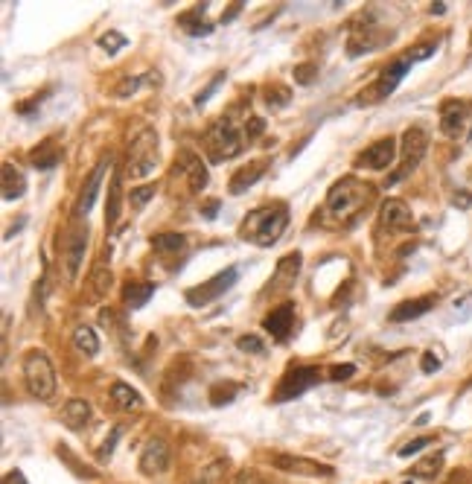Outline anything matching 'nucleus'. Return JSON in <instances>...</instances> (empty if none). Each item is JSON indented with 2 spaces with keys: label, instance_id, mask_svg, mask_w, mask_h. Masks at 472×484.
<instances>
[{
  "label": "nucleus",
  "instance_id": "obj_1",
  "mask_svg": "<svg viewBox=\"0 0 472 484\" xmlns=\"http://www.w3.org/2000/svg\"><path fill=\"white\" fill-rule=\"evenodd\" d=\"M286 225H289V210H286V204L257 207L242 222V237L257 245H275L283 237Z\"/></svg>",
  "mask_w": 472,
  "mask_h": 484
},
{
  "label": "nucleus",
  "instance_id": "obj_2",
  "mask_svg": "<svg viewBox=\"0 0 472 484\" xmlns=\"http://www.w3.org/2000/svg\"><path fill=\"white\" fill-rule=\"evenodd\" d=\"M374 198V187L365 181H358L353 176L341 178L339 184H332L327 193V207L335 216H353L362 207H367V202Z\"/></svg>",
  "mask_w": 472,
  "mask_h": 484
},
{
  "label": "nucleus",
  "instance_id": "obj_3",
  "mask_svg": "<svg viewBox=\"0 0 472 484\" xmlns=\"http://www.w3.org/2000/svg\"><path fill=\"white\" fill-rule=\"evenodd\" d=\"M23 382L35 400H53L56 394V370L44 350H30L23 356Z\"/></svg>",
  "mask_w": 472,
  "mask_h": 484
},
{
  "label": "nucleus",
  "instance_id": "obj_4",
  "mask_svg": "<svg viewBox=\"0 0 472 484\" xmlns=\"http://www.w3.org/2000/svg\"><path fill=\"white\" fill-rule=\"evenodd\" d=\"M155 167H158V134H155V129H143L138 138H134L131 149H129L126 176L134 178V181H140Z\"/></svg>",
  "mask_w": 472,
  "mask_h": 484
},
{
  "label": "nucleus",
  "instance_id": "obj_5",
  "mask_svg": "<svg viewBox=\"0 0 472 484\" xmlns=\"http://www.w3.org/2000/svg\"><path fill=\"white\" fill-rule=\"evenodd\" d=\"M88 237H91V231L85 219H76L70 225V231L65 233V242H61V269H65V277L70 283L79 277L85 251H88Z\"/></svg>",
  "mask_w": 472,
  "mask_h": 484
},
{
  "label": "nucleus",
  "instance_id": "obj_6",
  "mask_svg": "<svg viewBox=\"0 0 472 484\" xmlns=\"http://www.w3.org/2000/svg\"><path fill=\"white\" fill-rule=\"evenodd\" d=\"M204 143H207V152H210V160L213 164H222V160H230L242 152V138L236 126L230 120H216L213 126L207 129L204 134Z\"/></svg>",
  "mask_w": 472,
  "mask_h": 484
},
{
  "label": "nucleus",
  "instance_id": "obj_7",
  "mask_svg": "<svg viewBox=\"0 0 472 484\" xmlns=\"http://www.w3.org/2000/svg\"><path fill=\"white\" fill-rule=\"evenodd\" d=\"M426 149H429V134H426V129L411 126V129L403 134V164H400V169H396L394 176L388 178V184H396V181H403L405 176H411V172L420 167V160L426 158Z\"/></svg>",
  "mask_w": 472,
  "mask_h": 484
},
{
  "label": "nucleus",
  "instance_id": "obj_8",
  "mask_svg": "<svg viewBox=\"0 0 472 484\" xmlns=\"http://www.w3.org/2000/svg\"><path fill=\"white\" fill-rule=\"evenodd\" d=\"M318 382H321V368H312V365L294 368L280 379V386L275 391V403H289V400H294V397L306 394L309 388H315Z\"/></svg>",
  "mask_w": 472,
  "mask_h": 484
},
{
  "label": "nucleus",
  "instance_id": "obj_9",
  "mask_svg": "<svg viewBox=\"0 0 472 484\" xmlns=\"http://www.w3.org/2000/svg\"><path fill=\"white\" fill-rule=\"evenodd\" d=\"M414 61L408 59V56H403V59H396V61H391L388 67L382 70V76H379V82L374 85V88H367L362 96V103H379V99H385V96H391L394 91H396V85L403 82V76L408 73V67H411Z\"/></svg>",
  "mask_w": 472,
  "mask_h": 484
},
{
  "label": "nucleus",
  "instance_id": "obj_10",
  "mask_svg": "<svg viewBox=\"0 0 472 484\" xmlns=\"http://www.w3.org/2000/svg\"><path fill=\"white\" fill-rule=\"evenodd\" d=\"M236 277H239V271H236V269L219 271L216 277H210L207 283H202V286H193V289L187 292V304H190V306H207V304H213L216 297H222V295H225V292L233 286Z\"/></svg>",
  "mask_w": 472,
  "mask_h": 484
},
{
  "label": "nucleus",
  "instance_id": "obj_11",
  "mask_svg": "<svg viewBox=\"0 0 472 484\" xmlns=\"http://www.w3.org/2000/svg\"><path fill=\"white\" fill-rule=\"evenodd\" d=\"M271 467H277L280 473L309 476V478H327V476H332V467H330V464H321V461H312V458H301V455H286V452L271 455Z\"/></svg>",
  "mask_w": 472,
  "mask_h": 484
},
{
  "label": "nucleus",
  "instance_id": "obj_12",
  "mask_svg": "<svg viewBox=\"0 0 472 484\" xmlns=\"http://www.w3.org/2000/svg\"><path fill=\"white\" fill-rule=\"evenodd\" d=\"M108 164H111V158H103V160H99V164L91 169L88 181L82 184V193H79V198H76V204H73V216H76V219H85V216L91 213V207H94V202H96L99 184H103V176H105Z\"/></svg>",
  "mask_w": 472,
  "mask_h": 484
},
{
  "label": "nucleus",
  "instance_id": "obj_13",
  "mask_svg": "<svg viewBox=\"0 0 472 484\" xmlns=\"http://www.w3.org/2000/svg\"><path fill=\"white\" fill-rule=\"evenodd\" d=\"M181 169V176L187 178V187L190 193H202L207 187V167L202 164V158L190 149H181L178 158H175V172Z\"/></svg>",
  "mask_w": 472,
  "mask_h": 484
},
{
  "label": "nucleus",
  "instance_id": "obj_14",
  "mask_svg": "<svg viewBox=\"0 0 472 484\" xmlns=\"http://www.w3.org/2000/svg\"><path fill=\"white\" fill-rule=\"evenodd\" d=\"M167 467H169V446H167V441L152 438L146 443V450L140 452V473L160 476V473H167Z\"/></svg>",
  "mask_w": 472,
  "mask_h": 484
},
{
  "label": "nucleus",
  "instance_id": "obj_15",
  "mask_svg": "<svg viewBox=\"0 0 472 484\" xmlns=\"http://www.w3.org/2000/svg\"><path fill=\"white\" fill-rule=\"evenodd\" d=\"M301 254L297 251H292V254H286L280 263H277V269H275V275H271V280H268V289H275V292H283V289H289V286H294V280H297V275H301Z\"/></svg>",
  "mask_w": 472,
  "mask_h": 484
},
{
  "label": "nucleus",
  "instance_id": "obj_16",
  "mask_svg": "<svg viewBox=\"0 0 472 484\" xmlns=\"http://www.w3.org/2000/svg\"><path fill=\"white\" fill-rule=\"evenodd\" d=\"M382 228H388V231H408L414 225V219H411V210H408L405 202H400V198H388V202L382 204Z\"/></svg>",
  "mask_w": 472,
  "mask_h": 484
},
{
  "label": "nucleus",
  "instance_id": "obj_17",
  "mask_svg": "<svg viewBox=\"0 0 472 484\" xmlns=\"http://www.w3.org/2000/svg\"><path fill=\"white\" fill-rule=\"evenodd\" d=\"M394 158H396V140L394 138H382V140H376L374 146H370L362 158H358V164L367 167V169H388Z\"/></svg>",
  "mask_w": 472,
  "mask_h": 484
},
{
  "label": "nucleus",
  "instance_id": "obj_18",
  "mask_svg": "<svg viewBox=\"0 0 472 484\" xmlns=\"http://www.w3.org/2000/svg\"><path fill=\"white\" fill-rule=\"evenodd\" d=\"M292 321H294V306H292V304H283V306H277V309H271V313L263 318V327H266L277 341H283V339L292 333Z\"/></svg>",
  "mask_w": 472,
  "mask_h": 484
},
{
  "label": "nucleus",
  "instance_id": "obj_19",
  "mask_svg": "<svg viewBox=\"0 0 472 484\" xmlns=\"http://www.w3.org/2000/svg\"><path fill=\"white\" fill-rule=\"evenodd\" d=\"M466 114H469V105L466 103L449 99V103H443V108H440V129L449 134V138H455V134H461Z\"/></svg>",
  "mask_w": 472,
  "mask_h": 484
},
{
  "label": "nucleus",
  "instance_id": "obj_20",
  "mask_svg": "<svg viewBox=\"0 0 472 484\" xmlns=\"http://www.w3.org/2000/svg\"><path fill=\"white\" fill-rule=\"evenodd\" d=\"M434 304H438V297H434V295L414 297V301H403L400 306H394L391 321H394V324H403V321H414V318H420V315H426Z\"/></svg>",
  "mask_w": 472,
  "mask_h": 484
},
{
  "label": "nucleus",
  "instance_id": "obj_21",
  "mask_svg": "<svg viewBox=\"0 0 472 484\" xmlns=\"http://www.w3.org/2000/svg\"><path fill=\"white\" fill-rule=\"evenodd\" d=\"M266 160H251V164L248 167H242V169H236V176L230 178V193L233 196H242L248 187H251V184H257L259 178H263V172H266Z\"/></svg>",
  "mask_w": 472,
  "mask_h": 484
},
{
  "label": "nucleus",
  "instance_id": "obj_22",
  "mask_svg": "<svg viewBox=\"0 0 472 484\" xmlns=\"http://www.w3.org/2000/svg\"><path fill=\"white\" fill-rule=\"evenodd\" d=\"M61 420H65V426L73 429V432L85 429V426H88V420H91V403L88 400L65 403V408H61Z\"/></svg>",
  "mask_w": 472,
  "mask_h": 484
},
{
  "label": "nucleus",
  "instance_id": "obj_23",
  "mask_svg": "<svg viewBox=\"0 0 472 484\" xmlns=\"http://www.w3.org/2000/svg\"><path fill=\"white\" fill-rule=\"evenodd\" d=\"M0 184H3V198H6V202H12V198H21L23 193H27V176H23L18 167H12V164H3Z\"/></svg>",
  "mask_w": 472,
  "mask_h": 484
},
{
  "label": "nucleus",
  "instance_id": "obj_24",
  "mask_svg": "<svg viewBox=\"0 0 472 484\" xmlns=\"http://www.w3.org/2000/svg\"><path fill=\"white\" fill-rule=\"evenodd\" d=\"M120 204H122V172H114L108 190V204H105V228L114 231L120 222Z\"/></svg>",
  "mask_w": 472,
  "mask_h": 484
},
{
  "label": "nucleus",
  "instance_id": "obj_25",
  "mask_svg": "<svg viewBox=\"0 0 472 484\" xmlns=\"http://www.w3.org/2000/svg\"><path fill=\"white\" fill-rule=\"evenodd\" d=\"M111 400H114L117 408H122V412H140L143 408V397L131 386H126V382H114V386H111Z\"/></svg>",
  "mask_w": 472,
  "mask_h": 484
},
{
  "label": "nucleus",
  "instance_id": "obj_26",
  "mask_svg": "<svg viewBox=\"0 0 472 484\" xmlns=\"http://www.w3.org/2000/svg\"><path fill=\"white\" fill-rule=\"evenodd\" d=\"M207 12V3H198L195 9H190V12H184V15L178 18V23L184 30H187L190 35H210L213 32V23H207V21H202V15Z\"/></svg>",
  "mask_w": 472,
  "mask_h": 484
},
{
  "label": "nucleus",
  "instance_id": "obj_27",
  "mask_svg": "<svg viewBox=\"0 0 472 484\" xmlns=\"http://www.w3.org/2000/svg\"><path fill=\"white\" fill-rule=\"evenodd\" d=\"M30 160H32L35 169H53L61 160V152H58V146L53 140H44L30 152Z\"/></svg>",
  "mask_w": 472,
  "mask_h": 484
},
{
  "label": "nucleus",
  "instance_id": "obj_28",
  "mask_svg": "<svg viewBox=\"0 0 472 484\" xmlns=\"http://www.w3.org/2000/svg\"><path fill=\"white\" fill-rule=\"evenodd\" d=\"M152 295H155V283H129L122 289V304H126V309H140L149 304Z\"/></svg>",
  "mask_w": 472,
  "mask_h": 484
},
{
  "label": "nucleus",
  "instance_id": "obj_29",
  "mask_svg": "<svg viewBox=\"0 0 472 484\" xmlns=\"http://www.w3.org/2000/svg\"><path fill=\"white\" fill-rule=\"evenodd\" d=\"M152 248H155V254H160V257L184 254V251H187V237H181V233H158V237H152Z\"/></svg>",
  "mask_w": 472,
  "mask_h": 484
},
{
  "label": "nucleus",
  "instance_id": "obj_30",
  "mask_svg": "<svg viewBox=\"0 0 472 484\" xmlns=\"http://www.w3.org/2000/svg\"><path fill=\"white\" fill-rule=\"evenodd\" d=\"M73 347H76L79 353H85V356H96L99 353L96 333L91 327H76V333H73Z\"/></svg>",
  "mask_w": 472,
  "mask_h": 484
},
{
  "label": "nucleus",
  "instance_id": "obj_31",
  "mask_svg": "<svg viewBox=\"0 0 472 484\" xmlns=\"http://www.w3.org/2000/svg\"><path fill=\"white\" fill-rule=\"evenodd\" d=\"M111 283H114V275H111V271L105 269V266H96L94 269V275H91V301H99V297L103 295H108V289H111Z\"/></svg>",
  "mask_w": 472,
  "mask_h": 484
},
{
  "label": "nucleus",
  "instance_id": "obj_32",
  "mask_svg": "<svg viewBox=\"0 0 472 484\" xmlns=\"http://www.w3.org/2000/svg\"><path fill=\"white\" fill-rule=\"evenodd\" d=\"M225 470H228V458H219V461H213L210 467H204V473L198 476L193 484H219L222 476H225Z\"/></svg>",
  "mask_w": 472,
  "mask_h": 484
},
{
  "label": "nucleus",
  "instance_id": "obj_33",
  "mask_svg": "<svg viewBox=\"0 0 472 484\" xmlns=\"http://www.w3.org/2000/svg\"><path fill=\"white\" fill-rule=\"evenodd\" d=\"M155 193H158L155 184H143V187H138V190H131V193H129V204H131L134 210H140L146 202H152Z\"/></svg>",
  "mask_w": 472,
  "mask_h": 484
},
{
  "label": "nucleus",
  "instance_id": "obj_34",
  "mask_svg": "<svg viewBox=\"0 0 472 484\" xmlns=\"http://www.w3.org/2000/svg\"><path fill=\"white\" fill-rule=\"evenodd\" d=\"M440 467H443V455L438 452V455L426 458V461H420V464L414 467V473H417V476H423V478H434V476L440 473Z\"/></svg>",
  "mask_w": 472,
  "mask_h": 484
},
{
  "label": "nucleus",
  "instance_id": "obj_35",
  "mask_svg": "<svg viewBox=\"0 0 472 484\" xmlns=\"http://www.w3.org/2000/svg\"><path fill=\"white\" fill-rule=\"evenodd\" d=\"M236 394H239L236 386H213V388H210V403H213V406H228Z\"/></svg>",
  "mask_w": 472,
  "mask_h": 484
},
{
  "label": "nucleus",
  "instance_id": "obj_36",
  "mask_svg": "<svg viewBox=\"0 0 472 484\" xmlns=\"http://www.w3.org/2000/svg\"><path fill=\"white\" fill-rule=\"evenodd\" d=\"M289 103V88H280V85H271L266 91V105L268 108H283Z\"/></svg>",
  "mask_w": 472,
  "mask_h": 484
},
{
  "label": "nucleus",
  "instance_id": "obj_37",
  "mask_svg": "<svg viewBox=\"0 0 472 484\" xmlns=\"http://www.w3.org/2000/svg\"><path fill=\"white\" fill-rule=\"evenodd\" d=\"M315 76H318V65H312V61H306V65H297L294 67V82L297 85H312Z\"/></svg>",
  "mask_w": 472,
  "mask_h": 484
},
{
  "label": "nucleus",
  "instance_id": "obj_38",
  "mask_svg": "<svg viewBox=\"0 0 472 484\" xmlns=\"http://www.w3.org/2000/svg\"><path fill=\"white\" fill-rule=\"evenodd\" d=\"M99 47L108 50V53H117V50L126 47V35H120V32H105L103 39H99Z\"/></svg>",
  "mask_w": 472,
  "mask_h": 484
},
{
  "label": "nucleus",
  "instance_id": "obj_39",
  "mask_svg": "<svg viewBox=\"0 0 472 484\" xmlns=\"http://www.w3.org/2000/svg\"><path fill=\"white\" fill-rule=\"evenodd\" d=\"M236 347H239L242 353H263L266 350L263 339H257V336H242L239 341H236Z\"/></svg>",
  "mask_w": 472,
  "mask_h": 484
},
{
  "label": "nucleus",
  "instance_id": "obj_40",
  "mask_svg": "<svg viewBox=\"0 0 472 484\" xmlns=\"http://www.w3.org/2000/svg\"><path fill=\"white\" fill-rule=\"evenodd\" d=\"M225 76H228V73H216V79L210 82L204 91H198V94H195V108H202V105L207 103V96H210V94H216V88H219L222 82H225Z\"/></svg>",
  "mask_w": 472,
  "mask_h": 484
},
{
  "label": "nucleus",
  "instance_id": "obj_41",
  "mask_svg": "<svg viewBox=\"0 0 472 484\" xmlns=\"http://www.w3.org/2000/svg\"><path fill=\"white\" fill-rule=\"evenodd\" d=\"M140 82H143L140 76H126V79H122V82L117 85V91H114V94H117L120 99H126V96H131L134 91L140 88Z\"/></svg>",
  "mask_w": 472,
  "mask_h": 484
},
{
  "label": "nucleus",
  "instance_id": "obj_42",
  "mask_svg": "<svg viewBox=\"0 0 472 484\" xmlns=\"http://www.w3.org/2000/svg\"><path fill=\"white\" fill-rule=\"evenodd\" d=\"M431 443V438L429 435H423V438H414V441H408L403 450H400V458H411V455H417L423 446H429Z\"/></svg>",
  "mask_w": 472,
  "mask_h": 484
},
{
  "label": "nucleus",
  "instance_id": "obj_43",
  "mask_svg": "<svg viewBox=\"0 0 472 484\" xmlns=\"http://www.w3.org/2000/svg\"><path fill=\"white\" fill-rule=\"evenodd\" d=\"M356 374V365H335L330 368V379L332 382H344V379H350Z\"/></svg>",
  "mask_w": 472,
  "mask_h": 484
},
{
  "label": "nucleus",
  "instance_id": "obj_44",
  "mask_svg": "<svg viewBox=\"0 0 472 484\" xmlns=\"http://www.w3.org/2000/svg\"><path fill=\"white\" fill-rule=\"evenodd\" d=\"M120 426H114V429H111V438L103 443V450H99V461H108V458H111V452H114V443H117V438H120Z\"/></svg>",
  "mask_w": 472,
  "mask_h": 484
},
{
  "label": "nucleus",
  "instance_id": "obj_45",
  "mask_svg": "<svg viewBox=\"0 0 472 484\" xmlns=\"http://www.w3.org/2000/svg\"><path fill=\"white\" fill-rule=\"evenodd\" d=\"M263 131H266V123L259 120V117H251V120H248V126H245V138H248V140H257Z\"/></svg>",
  "mask_w": 472,
  "mask_h": 484
},
{
  "label": "nucleus",
  "instance_id": "obj_46",
  "mask_svg": "<svg viewBox=\"0 0 472 484\" xmlns=\"http://www.w3.org/2000/svg\"><path fill=\"white\" fill-rule=\"evenodd\" d=\"M420 368H423V374H434V370L440 368V359H438V353H423V362H420Z\"/></svg>",
  "mask_w": 472,
  "mask_h": 484
},
{
  "label": "nucleus",
  "instance_id": "obj_47",
  "mask_svg": "<svg viewBox=\"0 0 472 484\" xmlns=\"http://www.w3.org/2000/svg\"><path fill=\"white\" fill-rule=\"evenodd\" d=\"M219 207H222L219 198H210V202H204V204H202V216H204V219H216Z\"/></svg>",
  "mask_w": 472,
  "mask_h": 484
},
{
  "label": "nucleus",
  "instance_id": "obj_48",
  "mask_svg": "<svg viewBox=\"0 0 472 484\" xmlns=\"http://www.w3.org/2000/svg\"><path fill=\"white\" fill-rule=\"evenodd\" d=\"M3 484H27V481H23V473H21V470H12V473H6Z\"/></svg>",
  "mask_w": 472,
  "mask_h": 484
},
{
  "label": "nucleus",
  "instance_id": "obj_49",
  "mask_svg": "<svg viewBox=\"0 0 472 484\" xmlns=\"http://www.w3.org/2000/svg\"><path fill=\"white\" fill-rule=\"evenodd\" d=\"M233 484H259V481H257V476H254V473H248V470H245V473L236 476V481H233Z\"/></svg>",
  "mask_w": 472,
  "mask_h": 484
},
{
  "label": "nucleus",
  "instance_id": "obj_50",
  "mask_svg": "<svg viewBox=\"0 0 472 484\" xmlns=\"http://www.w3.org/2000/svg\"><path fill=\"white\" fill-rule=\"evenodd\" d=\"M455 204H458V207H469V204H472V196H469V193H458V196H455Z\"/></svg>",
  "mask_w": 472,
  "mask_h": 484
},
{
  "label": "nucleus",
  "instance_id": "obj_51",
  "mask_svg": "<svg viewBox=\"0 0 472 484\" xmlns=\"http://www.w3.org/2000/svg\"><path fill=\"white\" fill-rule=\"evenodd\" d=\"M239 12H242V3H233V6H230V12H228V15H222V21L228 23V21H233L236 15H239Z\"/></svg>",
  "mask_w": 472,
  "mask_h": 484
},
{
  "label": "nucleus",
  "instance_id": "obj_52",
  "mask_svg": "<svg viewBox=\"0 0 472 484\" xmlns=\"http://www.w3.org/2000/svg\"><path fill=\"white\" fill-rule=\"evenodd\" d=\"M431 12H434V15H443V12H446V3H434Z\"/></svg>",
  "mask_w": 472,
  "mask_h": 484
},
{
  "label": "nucleus",
  "instance_id": "obj_53",
  "mask_svg": "<svg viewBox=\"0 0 472 484\" xmlns=\"http://www.w3.org/2000/svg\"><path fill=\"white\" fill-rule=\"evenodd\" d=\"M405 484H411V481H405Z\"/></svg>",
  "mask_w": 472,
  "mask_h": 484
}]
</instances>
